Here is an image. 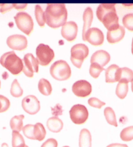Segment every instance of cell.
Returning a JSON list of instances; mask_svg holds the SVG:
<instances>
[{"label": "cell", "mask_w": 133, "mask_h": 147, "mask_svg": "<svg viewBox=\"0 0 133 147\" xmlns=\"http://www.w3.org/2000/svg\"><path fill=\"white\" fill-rule=\"evenodd\" d=\"M72 90L74 95L80 98H86L92 92V86L90 83L84 80H81L74 83Z\"/></svg>", "instance_id": "cell-13"}, {"label": "cell", "mask_w": 133, "mask_h": 147, "mask_svg": "<svg viewBox=\"0 0 133 147\" xmlns=\"http://www.w3.org/2000/svg\"><path fill=\"white\" fill-rule=\"evenodd\" d=\"M14 8H15L17 10H22V9H25L27 7L28 4L23 3V4H18V3H13Z\"/></svg>", "instance_id": "cell-38"}, {"label": "cell", "mask_w": 133, "mask_h": 147, "mask_svg": "<svg viewBox=\"0 0 133 147\" xmlns=\"http://www.w3.org/2000/svg\"><path fill=\"white\" fill-rule=\"evenodd\" d=\"M120 80H124L128 82H131L133 80V72L131 69L126 68V67L120 68Z\"/></svg>", "instance_id": "cell-30"}, {"label": "cell", "mask_w": 133, "mask_h": 147, "mask_svg": "<svg viewBox=\"0 0 133 147\" xmlns=\"http://www.w3.org/2000/svg\"><path fill=\"white\" fill-rule=\"evenodd\" d=\"M78 34V26L74 22L70 21L66 22L62 26L61 34L65 40L71 42L76 38Z\"/></svg>", "instance_id": "cell-14"}, {"label": "cell", "mask_w": 133, "mask_h": 147, "mask_svg": "<svg viewBox=\"0 0 133 147\" xmlns=\"http://www.w3.org/2000/svg\"><path fill=\"white\" fill-rule=\"evenodd\" d=\"M36 59L38 64L42 66H46L54 58V52L48 45L40 44L36 48Z\"/></svg>", "instance_id": "cell-7"}, {"label": "cell", "mask_w": 133, "mask_h": 147, "mask_svg": "<svg viewBox=\"0 0 133 147\" xmlns=\"http://www.w3.org/2000/svg\"><path fill=\"white\" fill-rule=\"evenodd\" d=\"M0 88H1V81H0Z\"/></svg>", "instance_id": "cell-44"}, {"label": "cell", "mask_w": 133, "mask_h": 147, "mask_svg": "<svg viewBox=\"0 0 133 147\" xmlns=\"http://www.w3.org/2000/svg\"><path fill=\"white\" fill-rule=\"evenodd\" d=\"M128 82L124 80H120L116 86V94L120 99H124L126 96L128 91Z\"/></svg>", "instance_id": "cell-22"}, {"label": "cell", "mask_w": 133, "mask_h": 147, "mask_svg": "<svg viewBox=\"0 0 133 147\" xmlns=\"http://www.w3.org/2000/svg\"><path fill=\"white\" fill-rule=\"evenodd\" d=\"M41 147H58V142L54 138H49L42 144Z\"/></svg>", "instance_id": "cell-36"}, {"label": "cell", "mask_w": 133, "mask_h": 147, "mask_svg": "<svg viewBox=\"0 0 133 147\" xmlns=\"http://www.w3.org/2000/svg\"><path fill=\"white\" fill-rule=\"evenodd\" d=\"M131 89H132V92H133V80L131 82Z\"/></svg>", "instance_id": "cell-41"}, {"label": "cell", "mask_w": 133, "mask_h": 147, "mask_svg": "<svg viewBox=\"0 0 133 147\" xmlns=\"http://www.w3.org/2000/svg\"><path fill=\"white\" fill-rule=\"evenodd\" d=\"M22 108L28 114L34 115L40 110V103L34 95H28L24 98L22 102Z\"/></svg>", "instance_id": "cell-12"}, {"label": "cell", "mask_w": 133, "mask_h": 147, "mask_svg": "<svg viewBox=\"0 0 133 147\" xmlns=\"http://www.w3.org/2000/svg\"><path fill=\"white\" fill-rule=\"evenodd\" d=\"M63 147H70V146H63Z\"/></svg>", "instance_id": "cell-43"}, {"label": "cell", "mask_w": 133, "mask_h": 147, "mask_svg": "<svg viewBox=\"0 0 133 147\" xmlns=\"http://www.w3.org/2000/svg\"><path fill=\"white\" fill-rule=\"evenodd\" d=\"M106 147H128L126 144H119V143H113L110 144Z\"/></svg>", "instance_id": "cell-39"}, {"label": "cell", "mask_w": 133, "mask_h": 147, "mask_svg": "<svg viewBox=\"0 0 133 147\" xmlns=\"http://www.w3.org/2000/svg\"><path fill=\"white\" fill-rule=\"evenodd\" d=\"M24 68L22 72L28 78H32L34 74L38 73L39 64L37 59L33 56V54L28 53L26 54L23 59Z\"/></svg>", "instance_id": "cell-9"}, {"label": "cell", "mask_w": 133, "mask_h": 147, "mask_svg": "<svg viewBox=\"0 0 133 147\" xmlns=\"http://www.w3.org/2000/svg\"><path fill=\"white\" fill-rule=\"evenodd\" d=\"M125 35V30L124 27L119 26L117 29L108 31L107 32V40L109 44H113L118 43L124 38Z\"/></svg>", "instance_id": "cell-17"}, {"label": "cell", "mask_w": 133, "mask_h": 147, "mask_svg": "<svg viewBox=\"0 0 133 147\" xmlns=\"http://www.w3.org/2000/svg\"><path fill=\"white\" fill-rule=\"evenodd\" d=\"M44 13L46 23L53 29L60 28L66 23L68 11L64 3H48Z\"/></svg>", "instance_id": "cell-1"}, {"label": "cell", "mask_w": 133, "mask_h": 147, "mask_svg": "<svg viewBox=\"0 0 133 147\" xmlns=\"http://www.w3.org/2000/svg\"><path fill=\"white\" fill-rule=\"evenodd\" d=\"M106 82L114 83L120 79V68L117 65L112 64L105 70Z\"/></svg>", "instance_id": "cell-16"}, {"label": "cell", "mask_w": 133, "mask_h": 147, "mask_svg": "<svg viewBox=\"0 0 133 147\" xmlns=\"http://www.w3.org/2000/svg\"><path fill=\"white\" fill-rule=\"evenodd\" d=\"M24 118V115L21 114V115L15 116L11 118L10 120V127L13 131H18L20 132L23 129V120Z\"/></svg>", "instance_id": "cell-23"}, {"label": "cell", "mask_w": 133, "mask_h": 147, "mask_svg": "<svg viewBox=\"0 0 133 147\" xmlns=\"http://www.w3.org/2000/svg\"><path fill=\"white\" fill-rule=\"evenodd\" d=\"M35 17L39 26H40L41 28L44 27L45 24H46L45 13L40 5H36L35 7Z\"/></svg>", "instance_id": "cell-26"}, {"label": "cell", "mask_w": 133, "mask_h": 147, "mask_svg": "<svg viewBox=\"0 0 133 147\" xmlns=\"http://www.w3.org/2000/svg\"><path fill=\"white\" fill-rule=\"evenodd\" d=\"M110 60V56L106 51L99 50L94 53L91 57L90 62L91 64L96 63L103 67L106 66Z\"/></svg>", "instance_id": "cell-15"}, {"label": "cell", "mask_w": 133, "mask_h": 147, "mask_svg": "<svg viewBox=\"0 0 133 147\" xmlns=\"http://www.w3.org/2000/svg\"><path fill=\"white\" fill-rule=\"evenodd\" d=\"M10 93L12 96L15 98L21 97L23 95V90L20 87V84L18 83V80L15 79L11 84V89H10Z\"/></svg>", "instance_id": "cell-28"}, {"label": "cell", "mask_w": 133, "mask_h": 147, "mask_svg": "<svg viewBox=\"0 0 133 147\" xmlns=\"http://www.w3.org/2000/svg\"><path fill=\"white\" fill-rule=\"evenodd\" d=\"M33 128V124H27V125L24 126V127H23V129H22L24 136H26L28 138H30V139L34 140Z\"/></svg>", "instance_id": "cell-35"}, {"label": "cell", "mask_w": 133, "mask_h": 147, "mask_svg": "<svg viewBox=\"0 0 133 147\" xmlns=\"http://www.w3.org/2000/svg\"><path fill=\"white\" fill-rule=\"evenodd\" d=\"M7 45L9 48L14 50L23 51L27 48V38L23 35H11L9 36L6 41Z\"/></svg>", "instance_id": "cell-11"}, {"label": "cell", "mask_w": 133, "mask_h": 147, "mask_svg": "<svg viewBox=\"0 0 133 147\" xmlns=\"http://www.w3.org/2000/svg\"><path fill=\"white\" fill-rule=\"evenodd\" d=\"M104 70V68H102L98 64H96V63H93V64H91L90 67V74L94 78L97 79L99 77L102 71Z\"/></svg>", "instance_id": "cell-31"}, {"label": "cell", "mask_w": 133, "mask_h": 147, "mask_svg": "<svg viewBox=\"0 0 133 147\" xmlns=\"http://www.w3.org/2000/svg\"><path fill=\"white\" fill-rule=\"evenodd\" d=\"M132 54L133 55V38H132Z\"/></svg>", "instance_id": "cell-42"}, {"label": "cell", "mask_w": 133, "mask_h": 147, "mask_svg": "<svg viewBox=\"0 0 133 147\" xmlns=\"http://www.w3.org/2000/svg\"><path fill=\"white\" fill-rule=\"evenodd\" d=\"M104 40L103 32L97 28H90L85 34L84 42H89L94 46H102Z\"/></svg>", "instance_id": "cell-10"}, {"label": "cell", "mask_w": 133, "mask_h": 147, "mask_svg": "<svg viewBox=\"0 0 133 147\" xmlns=\"http://www.w3.org/2000/svg\"><path fill=\"white\" fill-rule=\"evenodd\" d=\"M88 111L85 106L82 105H75L70 110V116L74 123L81 125L85 123L88 118Z\"/></svg>", "instance_id": "cell-8"}, {"label": "cell", "mask_w": 133, "mask_h": 147, "mask_svg": "<svg viewBox=\"0 0 133 147\" xmlns=\"http://www.w3.org/2000/svg\"><path fill=\"white\" fill-rule=\"evenodd\" d=\"M92 137L90 132L88 129L84 128L80 131L79 137V147H91Z\"/></svg>", "instance_id": "cell-20"}, {"label": "cell", "mask_w": 133, "mask_h": 147, "mask_svg": "<svg viewBox=\"0 0 133 147\" xmlns=\"http://www.w3.org/2000/svg\"><path fill=\"white\" fill-rule=\"evenodd\" d=\"M38 90L42 94L49 96L52 94V88L50 82L45 78H42L38 82Z\"/></svg>", "instance_id": "cell-24"}, {"label": "cell", "mask_w": 133, "mask_h": 147, "mask_svg": "<svg viewBox=\"0 0 133 147\" xmlns=\"http://www.w3.org/2000/svg\"><path fill=\"white\" fill-rule=\"evenodd\" d=\"M89 54V50L87 46L83 44H78L71 48L70 60L74 66L81 68L84 60L87 58Z\"/></svg>", "instance_id": "cell-5"}, {"label": "cell", "mask_w": 133, "mask_h": 147, "mask_svg": "<svg viewBox=\"0 0 133 147\" xmlns=\"http://www.w3.org/2000/svg\"><path fill=\"white\" fill-rule=\"evenodd\" d=\"M0 64L15 76L20 74L24 68L23 60L14 51L6 52L2 55L0 58Z\"/></svg>", "instance_id": "cell-3"}, {"label": "cell", "mask_w": 133, "mask_h": 147, "mask_svg": "<svg viewBox=\"0 0 133 147\" xmlns=\"http://www.w3.org/2000/svg\"><path fill=\"white\" fill-rule=\"evenodd\" d=\"M9 107L10 102L9 99L3 96L0 95V113L6 112L9 109Z\"/></svg>", "instance_id": "cell-33"}, {"label": "cell", "mask_w": 133, "mask_h": 147, "mask_svg": "<svg viewBox=\"0 0 133 147\" xmlns=\"http://www.w3.org/2000/svg\"><path fill=\"white\" fill-rule=\"evenodd\" d=\"M14 8L13 4H7V3H3L0 4V12L2 14L5 13L6 12L10 11Z\"/></svg>", "instance_id": "cell-37"}, {"label": "cell", "mask_w": 133, "mask_h": 147, "mask_svg": "<svg viewBox=\"0 0 133 147\" xmlns=\"http://www.w3.org/2000/svg\"><path fill=\"white\" fill-rule=\"evenodd\" d=\"M24 147H28V146L27 145H26V146H24Z\"/></svg>", "instance_id": "cell-45"}, {"label": "cell", "mask_w": 133, "mask_h": 147, "mask_svg": "<svg viewBox=\"0 0 133 147\" xmlns=\"http://www.w3.org/2000/svg\"><path fill=\"white\" fill-rule=\"evenodd\" d=\"M50 72L53 78L59 81L68 80L71 76L70 67L64 60H58L55 62L50 68Z\"/></svg>", "instance_id": "cell-4"}, {"label": "cell", "mask_w": 133, "mask_h": 147, "mask_svg": "<svg viewBox=\"0 0 133 147\" xmlns=\"http://www.w3.org/2000/svg\"><path fill=\"white\" fill-rule=\"evenodd\" d=\"M46 134V131L44 126L42 123L38 122L34 125L33 128V136L34 140H38V141H42L45 138Z\"/></svg>", "instance_id": "cell-21"}, {"label": "cell", "mask_w": 133, "mask_h": 147, "mask_svg": "<svg viewBox=\"0 0 133 147\" xmlns=\"http://www.w3.org/2000/svg\"><path fill=\"white\" fill-rule=\"evenodd\" d=\"M63 122L56 116H53L49 118L47 121V127L51 132L58 133L62 130Z\"/></svg>", "instance_id": "cell-19"}, {"label": "cell", "mask_w": 133, "mask_h": 147, "mask_svg": "<svg viewBox=\"0 0 133 147\" xmlns=\"http://www.w3.org/2000/svg\"><path fill=\"white\" fill-rule=\"evenodd\" d=\"M120 138L124 142H130L133 140V126L124 128L120 132Z\"/></svg>", "instance_id": "cell-29"}, {"label": "cell", "mask_w": 133, "mask_h": 147, "mask_svg": "<svg viewBox=\"0 0 133 147\" xmlns=\"http://www.w3.org/2000/svg\"><path fill=\"white\" fill-rule=\"evenodd\" d=\"M93 20V11L90 7L86 8L83 13V30H82V39L84 41V37L86 32L90 28L92 22Z\"/></svg>", "instance_id": "cell-18"}, {"label": "cell", "mask_w": 133, "mask_h": 147, "mask_svg": "<svg viewBox=\"0 0 133 147\" xmlns=\"http://www.w3.org/2000/svg\"><path fill=\"white\" fill-rule=\"evenodd\" d=\"M88 105L90 106V107L97 108V109H100L102 107H103V106L106 105L105 102L100 101L99 99H98L97 98H95V97L90 98L88 99Z\"/></svg>", "instance_id": "cell-34"}, {"label": "cell", "mask_w": 133, "mask_h": 147, "mask_svg": "<svg viewBox=\"0 0 133 147\" xmlns=\"http://www.w3.org/2000/svg\"><path fill=\"white\" fill-rule=\"evenodd\" d=\"M18 28L30 36L34 30V22L31 16L26 12H19L14 17Z\"/></svg>", "instance_id": "cell-6"}, {"label": "cell", "mask_w": 133, "mask_h": 147, "mask_svg": "<svg viewBox=\"0 0 133 147\" xmlns=\"http://www.w3.org/2000/svg\"><path fill=\"white\" fill-rule=\"evenodd\" d=\"M97 16L108 31H112L119 27L115 3L100 4L97 9Z\"/></svg>", "instance_id": "cell-2"}, {"label": "cell", "mask_w": 133, "mask_h": 147, "mask_svg": "<svg viewBox=\"0 0 133 147\" xmlns=\"http://www.w3.org/2000/svg\"><path fill=\"white\" fill-rule=\"evenodd\" d=\"M122 24L128 31L133 32V13H128L124 16Z\"/></svg>", "instance_id": "cell-32"}, {"label": "cell", "mask_w": 133, "mask_h": 147, "mask_svg": "<svg viewBox=\"0 0 133 147\" xmlns=\"http://www.w3.org/2000/svg\"><path fill=\"white\" fill-rule=\"evenodd\" d=\"M1 147H9V146L7 145V144L6 143H3L1 144Z\"/></svg>", "instance_id": "cell-40"}, {"label": "cell", "mask_w": 133, "mask_h": 147, "mask_svg": "<svg viewBox=\"0 0 133 147\" xmlns=\"http://www.w3.org/2000/svg\"><path fill=\"white\" fill-rule=\"evenodd\" d=\"M104 114L108 124L115 126V127H117L118 124L116 122V115L112 108L106 107L104 110Z\"/></svg>", "instance_id": "cell-25"}, {"label": "cell", "mask_w": 133, "mask_h": 147, "mask_svg": "<svg viewBox=\"0 0 133 147\" xmlns=\"http://www.w3.org/2000/svg\"><path fill=\"white\" fill-rule=\"evenodd\" d=\"M12 147H24L26 146L25 140L20 132H12Z\"/></svg>", "instance_id": "cell-27"}]
</instances>
